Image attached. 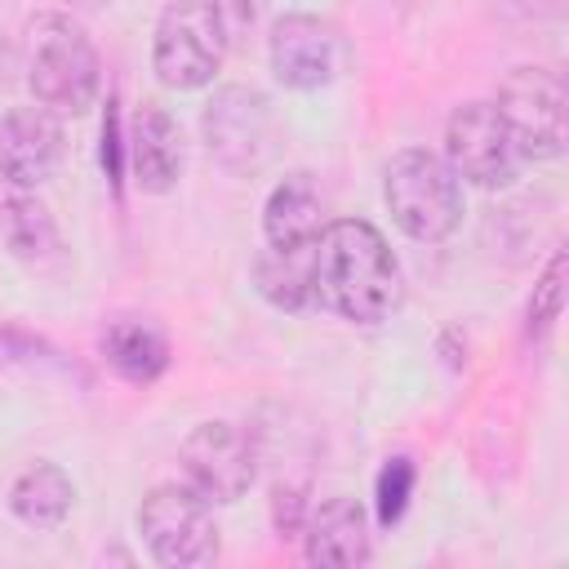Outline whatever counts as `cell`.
<instances>
[{
  "label": "cell",
  "instance_id": "1",
  "mask_svg": "<svg viewBox=\"0 0 569 569\" xmlns=\"http://www.w3.org/2000/svg\"><path fill=\"white\" fill-rule=\"evenodd\" d=\"M316 302L356 325H378L400 298V262L382 231L365 218L325 222L311 249Z\"/></svg>",
  "mask_w": 569,
  "mask_h": 569
},
{
  "label": "cell",
  "instance_id": "2",
  "mask_svg": "<svg viewBox=\"0 0 569 569\" xmlns=\"http://www.w3.org/2000/svg\"><path fill=\"white\" fill-rule=\"evenodd\" d=\"M27 84L49 111H89L102 84L93 40L67 13H36L27 22Z\"/></svg>",
  "mask_w": 569,
  "mask_h": 569
},
{
  "label": "cell",
  "instance_id": "3",
  "mask_svg": "<svg viewBox=\"0 0 569 569\" xmlns=\"http://www.w3.org/2000/svg\"><path fill=\"white\" fill-rule=\"evenodd\" d=\"M382 200L396 227L427 244L445 240L462 222V182L449 169V160H440L427 147H409L391 156L382 178Z\"/></svg>",
  "mask_w": 569,
  "mask_h": 569
},
{
  "label": "cell",
  "instance_id": "4",
  "mask_svg": "<svg viewBox=\"0 0 569 569\" xmlns=\"http://www.w3.org/2000/svg\"><path fill=\"white\" fill-rule=\"evenodd\" d=\"M227 27L213 0H173L156 18L151 67L169 89H200L222 71L227 58Z\"/></svg>",
  "mask_w": 569,
  "mask_h": 569
},
{
  "label": "cell",
  "instance_id": "5",
  "mask_svg": "<svg viewBox=\"0 0 569 569\" xmlns=\"http://www.w3.org/2000/svg\"><path fill=\"white\" fill-rule=\"evenodd\" d=\"M138 533L147 551L169 569L209 565L218 556V525L209 498H200L187 480L156 485L138 507Z\"/></svg>",
  "mask_w": 569,
  "mask_h": 569
},
{
  "label": "cell",
  "instance_id": "6",
  "mask_svg": "<svg viewBox=\"0 0 569 569\" xmlns=\"http://www.w3.org/2000/svg\"><path fill=\"white\" fill-rule=\"evenodd\" d=\"M498 116L520 160H551L565 151V80L547 67H516L498 84Z\"/></svg>",
  "mask_w": 569,
  "mask_h": 569
},
{
  "label": "cell",
  "instance_id": "7",
  "mask_svg": "<svg viewBox=\"0 0 569 569\" xmlns=\"http://www.w3.org/2000/svg\"><path fill=\"white\" fill-rule=\"evenodd\" d=\"M449 169L476 187H507L520 173V151L493 102H462L445 124Z\"/></svg>",
  "mask_w": 569,
  "mask_h": 569
},
{
  "label": "cell",
  "instance_id": "8",
  "mask_svg": "<svg viewBox=\"0 0 569 569\" xmlns=\"http://www.w3.org/2000/svg\"><path fill=\"white\" fill-rule=\"evenodd\" d=\"M178 462H182L187 485L200 498H209V502H236L253 485V476H258L253 445L231 422H200V427H191L182 449H178Z\"/></svg>",
  "mask_w": 569,
  "mask_h": 569
},
{
  "label": "cell",
  "instance_id": "9",
  "mask_svg": "<svg viewBox=\"0 0 569 569\" xmlns=\"http://www.w3.org/2000/svg\"><path fill=\"white\" fill-rule=\"evenodd\" d=\"M204 142L231 173H253L271 151V107L258 89L227 84L204 107Z\"/></svg>",
  "mask_w": 569,
  "mask_h": 569
},
{
  "label": "cell",
  "instance_id": "10",
  "mask_svg": "<svg viewBox=\"0 0 569 569\" xmlns=\"http://www.w3.org/2000/svg\"><path fill=\"white\" fill-rule=\"evenodd\" d=\"M267 53H271L276 80L289 89H320L342 67V40H338L333 22H325L316 13H284L271 27Z\"/></svg>",
  "mask_w": 569,
  "mask_h": 569
},
{
  "label": "cell",
  "instance_id": "11",
  "mask_svg": "<svg viewBox=\"0 0 569 569\" xmlns=\"http://www.w3.org/2000/svg\"><path fill=\"white\" fill-rule=\"evenodd\" d=\"M62 160V124L49 107H13L0 116V178L9 187H40Z\"/></svg>",
  "mask_w": 569,
  "mask_h": 569
},
{
  "label": "cell",
  "instance_id": "12",
  "mask_svg": "<svg viewBox=\"0 0 569 569\" xmlns=\"http://www.w3.org/2000/svg\"><path fill=\"white\" fill-rule=\"evenodd\" d=\"M124 160L142 191L164 196L182 173V138L160 102H142L124 129Z\"/></svg>",
  "mask_w": 569,
  "mask_h": 569
},
{
  "label": "cell",
  "instance_id": "13",
  "mask_svg": "<svg viewBox=\"0 0 569 569\" xmlns=\"http://www.w3.org/2000/svg\"><path fill=\"white\" fill-rule=\"evenodd\" d=\"M302 547H307V560L311 565H329V569H351V565H365L373 556V538H369V520H365V507L356 498H325L307 511V525H302Z\"/></svg>",
  "mask_w": 569,
  "mask_h": 569
},
{
  "label": "cell",
  "instance_id": "14",
  "mask_svg": "<svg viewBox=\"0 0 569 569\" xmlns=\"http://www.w3.org/2000/svg\"><path fill=\"white\" fill-rule=\"evenodd\" d=\"M325 231V196L311 173H289L262 204V236L271 249H316Z\"/></svg>",
  "mask_w": 569,
  "mask_h": 569
},
{
  "label": "cell",
  "instance_id": "15",
  "mask_svg": "<svg viewBox=\"0 0 569 569\" xmlns=\"http://www.w3.org/2000/svg\"><path fill=\"white\" fill-rule=\"evenodd\" d=\"M102 360L124 382H156L169 369V338L142 316H116L102 329Z\"/></svg>",
  "mask_w": 569,
  "mask_h": 569
},
{
  "label": "cell",
  "instance_id": "16",
  "mask_svg": "<svg viewBox=\"0 0 569 569\" xmlns=\"http://www.w3.org/2000/svg\"><path fill=\"white\" fill-rule=\"evenodd\" d=\"M0 244L31 267L58 253V222L27 187H0Z\"/></svg>",
  "mask_w": 569,
  "mask_h": 569
},
{
  "label": "cell",
  "instance_id": "17",
  "mask_svg": "<svg viewBox=\"0 0 569 569\" xmlns=\"http://www.w3.org/2000/svg\"><path fill=\"white\" fill-rule=\"evenodd\" d=\"M71 502H76V485L53 462H31L9 489V511L27 529H58L71 516Z\"/></svg>",
  "mask_w": 569,
  "mask_h": 569
},
{
  "label": "cell",
  "instance_id": "18",
  "mask_svg": "<svg viewBox=\"0 0 569 569\" xmlns=\"http://www.w3.org/2000/svg\"><path fill=\"white\" fill-rule=\"evenodd\" d=\"M258 293L280 307V311H302L316 302V280H311V249H262L253 262Z\"/></svg>",
  "mask_w": 569,
  "mask_h": 569
},
{
  "label": "cell",
  "instance_id": "19",
  "mask_svg": "<svg viewBox=\"0 0 569 569\" xmlns=\"http://www.w3.org/2000/svg\"><path fill=\"white\" fill-rule=\"evenodd\" d=\"M413 485H418V471L409 458H387L382 471H378V485H373V502H378V525H400V516L409 511V498H413Z\"/></svg>",
  "mask_w": 569,
  "mask_h": 569
},
{
  "label": "cell",
  "instance_id": "20",
  "mask_svg": "<svg viewBox=\"0 0 569 569\" xmlns=\"http://www.w3.org/2000/svg\"><path fill=\"white\" fill-rule=\"evenodd\" d=\"M560 276H565V253H551L547 276L538 280L533 302H529V333H547L551 320L560 316Z\"/></svg>",
  "mask_w": 569,
  "mask_h": 569
},
{
  "label": "cell",
  "instance_id": "21",
  "mask_svg": "<svg viewBox=\"0 0 569 569\" xmlns=\"http://www.w3.org/2000/svg\"><path fill=\"white\" fill-rule=\"evenodd\" d=\"M307 511H311V502L302 498V489H293V485H276L271 520H276V533H280V538H298L302 525H307Z\"/></svg>",
  "mask_w": 569,
  "mask_h": 569
},
{
  "label": "cell",
  "instance_id": "22",
  "mask_svg": "<svg viewBox=\"0 0 569 569\" xmlns=\"http://www.w3.org/2000/svg\"><path fill=\"white\" fill-rule=\"evenodd\" d=\"M262 4H267V0H213V9H218V18H222L227 36H236V31H249V27L258 22Z\"/></svg>",
  "mask_w": 569,
  "mask_h": 569
},
{
  "label": "cell",
  "instance_id": "23",
  "mask_svg": "<svg viewBox=\"0 0 569 569\" xmlns=\"http://www.w3.org/2000/svg\"><path fill=\"white\" fill-rule=\"evenodd\" d=\"M80 4H98V0H80Z\"/></svg>",
  "mask_w": 569,
  "mask_h": 569
}]
</instances>
